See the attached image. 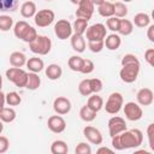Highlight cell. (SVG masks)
<instances>
[{
	"label": "cell",
	"instance_id": "13",
	"mask_svg": "<svg viewBox=\"0 0 154 154\" xmlns=\"http://www.w3.org/2000/svg\"><path fill=\"white\" fill-rule=\"evenodd\" d=\"M53 109L55 111L57 114H60V116L67 114L71 111V101L67 97L58 96L53 102Z\"/></svg>",
	"mask_w": 154,
	"mask_h": 154
},
{
	"label": "cell",
	"instance_id": "2",
	"mask_svg": "<svg viewBox=\"0 0 154 154\" xmlns=\"http://www.w3.org/2000/svg\"><path fill=\"white\" fill-rule=\"evenodd\" d=\"M29 48L32 53L38 55H46L51 52L52 48V41L48 36L45 35H37V37L29 43Z\"/></svg>",
	"mask_w": 154,
	"mask_h": 154
},
{
	"label": "cell",
	"instance_id": "49",
	"mask_svg": "<svg viewBox=\"0 0 154 154\" xmlns=\"http://www.w3.org/2000/svg\"><path fill=\"white\" fill-rule=\"evenodd\" d=\"M97 154H101V153H113V149H109L107 147H100L97 150H96Z\"/></svg>",
	"mask_w": 154,
	"mask_h": 154
},
{
	"label": "cell",
	"instance_id": "21",
	"mask_svg": "<svg viewBox=\"0 0 154 154\" xmlns=\"http://www.w3.org/2000/svg\"><path fill=\"white\" fill-rule=\"evenodd\" d=\"M26 63V57L22 52H12L10 55V64L13 67H22Z\"/></svg>",
	"mask_w": 154,
	"mask_h": 154
},
{
	"label": "cell",
	"instance_id": "33",
	"mask_svg": "<svg viewBox=\"0 0 154 154\" xmlns=\"http://www.w3.org/2000/svg\"><path fill=\"white\" fill-rule=\"evenodd\" d=\"M5 101L8 106H18L20 102H22V99L19 96L18 93L16 91H10L5 95Z\"/></svg>",
	"mask_w": 154,
	"mask_h": 154
},
{
	"label": "cell",
	"instance_id": "8",
	"mask_svg": "<svg viewBox=\"0 0 154 154\" xmlns=\"http://www.w3.org/2000/svg\"><path fill=\"white\" fill-rule=\"evenodd\" d=\"M140 73V65H124L119 71L120 79L125 83H134Z\"/></svg>",
	"mask_w": 154,
	"mask_h": 154
},
{
	"label": "cell",
	"instance_id": "17",
	"mask_svg": "<svg viewBox=\"0 0 154 154\" xmlns=\"http://www.w3.org/2000/svg\"><path fill=\"white\" fill-rule=\"evenodd\" d=\"M71 47L73 51H76L77 53H82L85 51V40L83 37V35L79 34H73L71 35Z\"/></svg>",
	"mask_w": 154,
	"mask_h": 154
},
{
	"label": "cell",
	"instance_id": "41",
	"mask_svg": "<svg viewBox=\"0 0 154 154\" xmlns=\"http://www.w3.org/2000/svg\"><path fill=\"white\" fill-rule=\"evenodd\" d=\"M103 41H88V48L93 53H100L103 49Z\"/></svg>",
	"mask_w": 154,
	"mask_h": 154
},
{
	"label": "cell",
	"instance_id": "23",
	"mask_svg": "<svg viewBox=\"0 0 154 154\" xmlns=\"http://www.w3.org/2000/svg\"><path fill=\"white\" fill-rule=\"evenodd\" d=\"M29 28H30V25H29L25 20H19V22H17V23L14 24L13 34H14V36H16L17 38L23 40V37H24V35L26 34V31H28Z\"/></svg>",
	"mask_w": 154,
	"mask_h": 154
},
{
	"label": "cell",
	"instance_id": "27",
	"mask_svg": "<svg viewBox=\"0 0 154 154\" xmlns=\"http://www.w3.org/2000/svg\"><path fill=\"white\" fill-rule=\"evenodd\" d=\"M51 152L53 154H66L69 152V147L65 141L55 140L51 146Z\"/></svg>",
	"mask_w": 154,
	"mask_h": 154
},
{
	"label": "cell",
	"instance_id": "3",
	"mask_svg": "<svg viewBox=\"0 0 154 154\" xmlns=\"http://www.w3.org/2000/svg\"><path fill=\"white\" fill-rule=\"evenodd\" d=\"M6 77L10 82H12L18 88H24L26 84L28 72H25L20 67H10L6 70Z\"/></svg>",
	"mask_w": 154,
	"mask_h": 154
},
{
	"label": "cell",
	"instance_id": "39",
	"mask_svg": "<svg viewBox=\"0 0 154 154\" xmlns=\"http://www.w3.org/2000/svg\"><path fill=\"white\" fill-rule=\"evenodd\" d=\"M94 69H95V65L90 59H83V63H82L79 72H82L84 75H88V73H91L94 71Z\"/></svg>",
	"mask_w": 154,
	"mask_h": 154
},
{
	"label": "cell",
	"instance_id": "9",
	"mask_svg": "<svg viewBox=\"0 0 154 154\" xmlns=\"http://www.w3.org/2000/svg\"><path fill=\"white\" fill-rule=\"evenodd\" d=\"M124 114L126 119H129L130 122H137L142 118L143 111L138 103L130 101V102H126L124 106Z\"/></svg>",
	"mask_w": 154,
	"mask_h": 154
},
{
	"label": "cell",
	"instance_id": "45",
	"mask_svg": "<svg viewBox=\"0 0 154 154\" xmlns=\"http://www.w3.org/2000/svg\"><path fill=\"white\" fill-rule=\"evenodd\" d=\"M10 147V141L6 136H0V154L6 153Z\"/></svg>",
	"mask_w": 154,
	"mask_h": 154
},
{
	"label": "cell",
	"instance_id": "53",
	"mask_svg": "<svg viewBox=\"0 0 154 154\" xmlns=\"http://www.w3.org/2000/svg\"><path fill=\"white\" fill-rule=\"evenodd\" d=\"M2 130H4V124H2V120L0 119V134L2 132Z\"/></svg>",
	"mask_w": 154,
	"mask_h": 154
},
{
	"label": "cell",
	"instance_id": "12",
	"mask_svg": "<svg viewBox=\"0 0 154 154\" xmlns=\"http://www.w3.org/2000/svg\"><path fill=\"white\" fill-rule=\"evenodd\" d=\"M47 125H48V129L54 134H60L66 129V122L60 114L49 117Z\"/></svg>",
	"mask_w": 154,
	"mask_h": 154
},
{
	"label": "cell",
	"instance_id": "46",
	"mask_svg": "<svg viewBox=\"0 0 154 154\" xmlns=\"http://www.w3.org/2000/svg\"><path fill=\"white\" fill-rule=\"evenodd\" d=\"M147 135H148V141H149V147L150 149H154V142H153V136H154V124H149L147 128Z\"/></svg>",
	"mask_w": 154,
	"mask_h": 154
},
{
	"label": "cell",
	"instance_id": "37",
	"mask_svg": "<svg viewBox=\"0 0 154 154\" xmlns=\"http://www.w3.org/2000/svg\"><path fill=\"white\" fill-rule=\"evenodd\" d=\"M78 91L81 95L83 96H89L93 94L91 89H90V84H89V79H83L79 82L78 84Z\"/></svg>",
	"mask_w": 154,
	"mask_h": 154
},
{
	"label": "cell",
	"instance_id": "51",
	"mask_svg": "<svg viewBox=\"0 0 154 154\" xmlns=\"http://www.w3.org/2000/svg\"><path fill=\"white\" fill-rule=\"evenodd\" d=\"M94 5H96V6H99V5H101L103 1H106V0H90Z\"/></svg>",
	"mask_w": 154,
	"mask_h": 154
},
{
	"label": "cell",
	"instance_id": "38",
	"mask_svg": "<svg viewBox=\"0 0 154 154\" xmlns=\"http://www.w3.org/2000/svg\"><path fill=\"white\" fill-rule=\"evenodd\" d=\"M119 23H120V18L116 17V16H112V17H108L107 20H106V25L107 28L111 30V31H118V28H119Z\"/></svg>",
	"mask_w": 154,
	"mask_h": 154
},
{
	"label": "cell",
	"instance_id": "42",
	"mask_svg": "<svg viewBox=\"0 0 154 154\" xmlns=\"http://www.w3.org/2000/svg\"><path fill=\"white\" fill-rule=\"evenodd\" d=\"M89 84H90V89L94 94H97L99 91L102 90V82L99 78H91L89 79Z\"/></svg>",
	"mask_w": 154,
	"mask_h": 154
},
{
	"label": "cell",
	"instance_id": "18",
	"mask_svg": "<svg viewBox=\"0 0 154 154\" xmlns=\"http://www.w3.org/2000/svg\"><path fill=\"white\" fill-rule=\"evenodd\" d=\"M26 67L29 69V71L31 72H35V73H38L43 70L45 67V64H43V60L38 57H32V58H29L25 63Z\"/></svg>",
	"mask_w": 154,
	"mask_h": 154
},
{
	"label": "cell",
	"instance_id": "54",
	"mask_svg": "<svg viewBox=\"0 0 154 154\" xmlns=\"http://www.w3.org/2000/svg\"><path fill=\"white\" fill-rule=\"evenodd\" d=\"M1 88H2V77L0 75V91H1Z\"/></svg>",
	"mask_w": 154,
	"mask_h": 154
},
{
	"label": "cell",
	"instance_id": "5",
	"mask_svg": "<svg viewBox=\"0 0 154 154\" xmlns=\"http://www.w3.org/2000/svg\"><path fill=\"white\" fill-rule=\"evenodd\" d=\"M85 35L88 41H103L107 35V29L103 24L96 23L87 28Z\"/></svg>",
	"mask_w": 154,
	"mask_h": 154
},
{
	"label": "cell",
	"instance_id": "4",
	"mask_svg": "<svg viewBox=\"0 0 154 154\" xmlns=\"http://www.w3.org/2000/svg\"><path fill=\"white\" fill-rule=\"evenodd\" d=\"M123 103H124L123 95L120 93H118V91H114V93L109 94V96H108V99L106 101V105L103 107H105V109H106L107 113H109V114H117L120 111Z\"/></svg>",
	"mask_w": 154,
	"mask_h": 154
},
{
	"label": "cell",
	"instance_id": "50",
	"mask_svg": "<svg viewBox=\"0 0 154 154\" xmlns=\"http://www.w3.org/2000/svg\"><path fill=\"white\" fill-rule=\"evenodd\" d=\"M5 103H6V101H5V94H2L0 91V111L5 107Z\"/></svg>",
	"mask_w": 154,
	"mask_h": 154
},
{
	"label": "cell",
	"instance_id": "11",
	"mask_svg": "<svg viewBox=\"0 0 154 154\" xmlns=\"http://www.w3.org/2000/svg\"><path fill=\"white\" fill-rule=\"evenodd\" d=\"M94 4L90 0H82L76 10V17L89 20L94 13Z\"/></svg>",
	"mask_w": 154,
	"mask_h": 154
},
{
	"label": "cell",
	"instance_id": "36",
	"mask_svg": "<svg viewBox=\"0 0 154 154\" xmlns=\"http://www.w3.org/2000/svg\"><path fill=\"white\" fill-rule=\"evenodd\" d=\"M128 14V7L124 2H116L114 4V14L118 18H124Z\"/></svg>",
	"mask_w": 154,
	"mask_h": 154
},
{
	"label": "cell",
	"instance_id": "56",
	"mask_svg": "<svg viewBox=\"0 0 154 154\" xmlns=\"http://www.w3.org/2000/svg\"><path fill=\"white\" fill-rule=\"evenodd\" d=\"M46 1H52V0H46Z\"/></svg>",
	"mask_w": 154,
	"mask_h": 154
},
{
	"label": "cell",
	"instance_id": "40",
	"mask_svg": "<svg viewBox=\"0 0 154 154\" xmlns=\"http://www.w3.org/2000/svg\"><path fill=\"white\" fill-rule=\"evenodd\" d=\"M124 65H140V60L135 54H125L122 59V66Z\"/></svg>",
	"mask_w": 154,
	"mask_h": 154
},
{
	"label": "cell",
	"instance_id": "26",
	"mask_svg": "<svg viewBox=\"0 0 154 154\" xmlns=\"http://www.w3.org/2000/svg\"><path fill=\"white\" fill-rule=\"evenodd\" d=\"M99 13L102 17H112L114 14V4L109 1H103L101 5H99Z\"/></svg>",
	"mask_w": 154,
	"mask_h": 154
},
{
	"label": "cell",
	"instance_id": "47",
	"mask_svg": "<svg viewBox=\"0 0 154 154\" xmlns=\"http://www.w3.org/2000/svg\"><path fill=\"white\" fill-rule=\"evenodd\" d=\"M144 59L150 66H154V49L153 48H149L144 52Z\"/></svg>",
	"mask_w": 154,
	"mask_h": 154
},
{
	"label": "cell",
	"instance_id": "7",
	"mask_svg": "<svg viewBox=\"0 0 154 154\" xmlns=\"http://www.w3.org/2000/svg\"><path fill=\"white\" fill-rule=\"evenodd\" d=\"M72 25L67 19H59L54 25V34L59 40H66L72 35Z\"/></svg>",
	"mask_w": 154,
	"mask_h": 154
},
{
	"label": "cell",
	"instance_id": "55",
	"mask_svg": "<svg viewBox=\"0 0 154 154\" xmlns=\"http://www.w3.org/2000/svg\"><path fill=\"white\" fill-rule=\"evenodd\" d=\"M124 2H130V1H132V0H123Z\"/></svg>",
	"mask_w": 154,
	"mask_h": 154
},
{
	"label": "cell",
	"instance_id": "10",
	"mask_svg": "<svg viewBox=\"0 0 154 154\" xmlns=\"http://www.w3.org/2000/svg\"><path fill=\"white\" fill-rule=\"evenodd\" d=\"M126 130V122L124 118L122 117H112L109 120H108V131H109V136L113 137L123 131Z\"/></svg>",
	"mask_w": 154,
	"mask_h": 154
},
{
	"label": "cell",
	"instance_id": "30",
	"mask_svg": "<svg viewBox=\"0 0 154 154\" xmlns=\"http://www.w3.org/2000/svg\"><path fill=\"white\" fill-rule=\"evenodd\" d=\"M79 117H81L82 120L89 123V122H93V120L96 118V112L93 111L91 108H89V107L85 105V106H83V107L81 108V111H79Z\"/></svg>",
	"mask_w": 154,
	"mask_h": 154
},
{
	"label": "cell",
	"instance_id": "29",
	"mask_svg": "<svg viewBox=\"0 0 154 154\" xmlns=\"http://www.w3.org/2000/svg\"><path fill=\"white\" fill-rule=\"evenodd\" d=\"M0 119L2 123H11L16 119V111L11 107H4L0 111Z\"/></svg>",
	"mask_w": 154,
	"mask_h": 154
},
{
	"label": "cell",
	"instance_id": "25",
	"mask_svg": "<svg viewBox=\"0 0 154 154\" xmlns=\"http://www.w3.org/2000/svg\"><path fill=\"white\" fill-rule=\"evenodd\" d=\"M149 23H150V17L144 12L136 13L134 17V22H132V24H135L138 28H146L149 25Z\"/></svg>",
	"mask_w": 154,
	"mask_h": 154
},
{
	"label": "cell",
	"instance_id": "15",
	"mask_svg": "<svg viewBox=\"0 0 154 154\" xmlns=\"http://www.w3.org/2000/svg\"><path fill=\"white\" fill-rule=\"evenodd\" d=\"M136 99H137V102L141 106H149V105L153 103V100H154L153 90L149 89V88H142L137 91Z\"/></svg>",
	"mask_w": 154,
	"mask_h": 154
},
{
	"label": "cell",
	"instance_id": "52",
	"mask_svg": "<svg viewBox=\"0 0 154 154\" xmlns=\"http://www.w3.org/2000/svg\"><path fill=\"white\" fill-rule=\"evenodd\" d=\"M70 1H71L72 4H75V5H78V4H79L82 0H70Z\"/></svg>",
	"mask_w": 154,
	"mask_h": 154
},
{
	"label": "cell",
	"instance_id": "35",
	"mask_svg": "<svg viewBox=\"0 0 154 154\" xmlns=\"http://www.w3.org/2000/svg\"><path fill=\"white\" fill-rule=\"evenodd\" d=\"M13 25V18L7 16V14H2L0 16V30L1 31H8Z\"/></svg>",
	"mask_w": 154,
	"mask_h": 154
},
{
	"label": "cell",
	"instance_id": "43",
	"mask_svg": "<svg viewBox=\"0 0 154 154\" xmlns=\"http://www.w3.org/2000/svg\"><path fill=\"white\" fill-rule=\"evenodd\" d=\"M75 153L76 154H90L91 153V148L88 143L85 142H81L77 144L76 149H75Z\"/></svg>",
	"mask_w": 154,
	"mask_h": 154
},
{
	"label": "cell",
	"instance_id": "16",
	"mask_svg": "<svg viewBox=\"0 0 154 154\" xmlns=\"http://www.w3.org/2000/svg\"><path fill=\"white\" fill-rule=\"evenodd\" d=\"M103 45L106 46L107 49L109 51H117L120 45H122V40L120 36L117 34H111V35H106L105 40H103Z\"/></svg>",
	"mask_w": 154,
	"mask_h": 154
},
{
	"label": "cell",
	"instance_id": "22",
	"mask_svg": "<svg viewBox=\"0 0 154 154\" xmlns=\"http://www.w3.org/2000/svg\"><path fill=\"white\" fill-rule=\"evenodd\" d=\"M87 106L97 113V112L103 107V100H102V97H101V96H99L97 94H94V95H91V96L89 95V99H88Z\"/></svg>",
	"mask_w": 154,
	"mask_h": 154
},
{
	"label": "cell",
	"instance_id": "32",
	"mask_svg": "<svg viewBox=\"0 0 154 154\" xmlns=\"http://www.w3.org/2000/svg\"><path fill=\"white\" fill-rule=\"evenodd\" d=\"M87 28H88V20L83 18H77L72 25V30L75 31V34H79V35H83Z\"/></svg>",
	"mask_w": 154,
	"mask_h": 154
},
{
	"label": "cell",
	"instance_id": "1",
	"mask_svg": "<svg viewBox=\"0 0 154 154\" xmlns=\"http://www.w3.org/2000/svg\"><path fill=\"white\" fill-rule=\"evenodd\" d=\"M143 142V134L138 129L125 130L112 137V147L117 150L137 148Z\"/></svg>",
	"mask_w": 154,
	"mask_h": 154
},
{
	"label": "cell",
	"instance_id": "19",
	"mask_svg": "<svg viewBox=\"0 0 154 154\" xmlns=\"http://www.w3.org/2000/svg\"><path fill=\"white\" fill-rule=\"evenodd\" d=\"M46 76L51 79V81H57L63 75V70L58 64H51L46 67Z\"/></svg>",
	"mask_w": 154,
	"mask_h": 154
},
{
	"label": "cell",
	"instance_id": "14",
	"mask_svg": "<svg viewBox=\"0 0 154 154\" xmlns=\"http://www.w3.org/2000/svg\"><path fill=\"white\" fill-rule=\"evenodd\" d=\"M83 135L93 144H101L102 143V135H101L100 130L96 129V128H94V126H91V125L84 126Z\"/></svg>",
	"mask_w": 154,
	"mask_h": 154
},
{
	"label": "cell",
	"instance_id": "31",
	"mask_svg": "<svg viewBox=\"0 0 154 154\" xmlns=\"http://www.w3.org/2000/svg\"><path fill=\"white\" fill-rule=\"evenodd\" d=\"M18 7V0H0V12H13Z\"/></svg>",
	"mask_w": 154,
	"mask_h": 154
},
{
	"label": "cell",
	"instance_id": "34",
	"mask_svg": "<svg viewBox=\"0 0 154 154\" xmlns=\"http://www.w3.org/2000/svg\"><path fill=\"white\" fill-rule=\"evenodd\" d=\"M82 63H83V58H81L79 55H72L69 59V61H67L69 67L72 71H76V72H79L81 66H82Z\"/></svg>",
	"mask_w": 154,
	"mask_h": 154
},
{
	"label": "cell",
	"instance_id": "24",
	"mask_svg": "<svg viewBox=\"0 0 154 154\" xmlns=\"http://www.w3.org/2000/svg\"><path fill=\"white\" fill-rule=\"evenodd\" d=\"M41 84V78L38 77L37 73L35 72H29L28 73V78H26V84L25 88L29 90H36Z\"/></svg>",
	"mask_w": 154,
	"mask_h": 154
},
{
	"label": "cell",
	"instance_id": "6",
	"mask_svg": "<svg viewBox=\"0 0 154 154\" xmlns=\"http://www.w3.org/2000/svg\"><path fill=\"white\" fill-rule=\"evenodd\" d=\"M55 18V14L52 10H48V8H43V10H40L38 12L35 13L34 16V22L37 26L40 28H46L48 25H51L53 23Z\"/></svg>",
	"mask_w": 154,
	"mask_h": 154
},
{
	"label": "cell",
	"instance_id": "44",
	"mask_svg": "<svg viewBox=\"0 0 154 154\" xmlns=\"http://www.w3.org/2000/svg\"><path fill=\"white\" fill-rule=\"evenodd\" d=\"M36 37H37L36 29H34V28L30 25V28L28 29L26 34H25V35H24V37H23V41H24V42H26V43H30V42H32Z\"/></svg>",
	"mask_w": 154,
	"mask_h": 154
},
{
	"label": "cell",
	"instance_id": "48",
	"mask_svg": "<svg viewBox=\"0 0 154 154\" xmlns=\"http://www.w3.org/2000/svg\"><path fill=\"white\" fill-rule=\"evenodd\" d=\"M147 36L150 42H154V25H149V28L147 30Z\"/></svg>",
	"mask_w": 154,
	"mask_h": 154
},
{
	"label": "cell",
	"instance_id": "20",
	"mask_svg": "<svg viewBox=\"0 0 154 154\" xmlns=\"http://www.w3.org/2000/svg\"><path fill=\"white\" fill-rule=\"evenodd\" d=\"M36 5L34 1H25L23 2V5L20 6V14L24 18H31L35 16L36 13Z\"/></svg>",
	"mask_w": 154,
	"mask_h": 154
},
{
	"label": "cell",
	"instance_id": "28",
	"mask_svg": "<svg viewBox=\"0 0 154 154\" xmlns=\"http://www.w3.org/2000/svg\"><path fill=\"white\" fill-rule=\"evenodd\" d=\"M134 30V24L131 20L129 19H120V23H119V28H118V32L120 35H124V36H128Z\"/></svg>",
	"mask_w": 154,
	"mask_h": 154
}]
</instances>
